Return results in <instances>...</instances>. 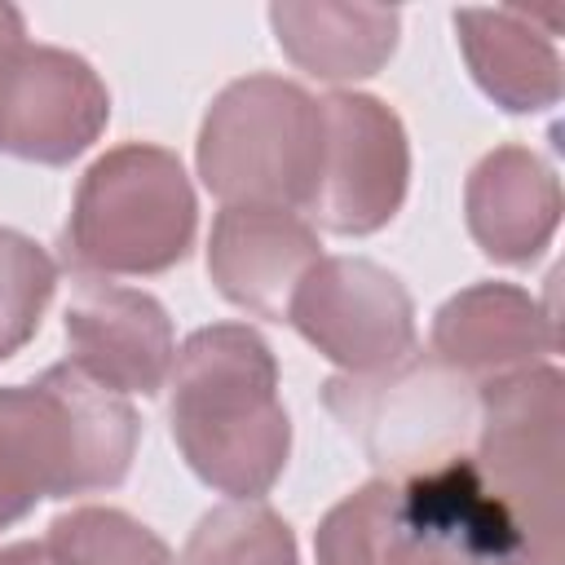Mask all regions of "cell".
I'll use <instances>...</instances> for the list:
<instances>
[{"label":"cell","mask_w":565,"mask_h":565,"mask_svg":"<svg viewBox=\"0 0 565 565\" xmlns=\"http://www.w3.org/2000/svg\"><path fill=\"white\" fill-rule=\"evenodd\" d=\"M172 437L199 481L230 499H260L287 468L291 424L274 349L247 322L199 327L168 371Z\"/></svg>","instance_id":"6da1fadb"},{"label":"cell","mask_w":565,"mask_h":565,"mask_svg":"<svg viewBox=\"0 0 565 565\" xmlns=\"http://www.w3.org/2000/svg\"><path fill=\"white\" fill-rule=\"evenodd\" d=\"M137 455V411L75 362L0 388V530L40 499L110 490Z\"/></svg>","instance_id":"7a4b0ae2"},{"label":"cell","mask_w":565,"mask_h":565,"mask_svg":"<svg viewBox=\"0 0 565 565\" xmlns=\"http://www.w3.org/2000/svg\"><path fill=\"white\" fill-rule=\"evenodd\" d=\"M199 230V203L181 159L163 146L128 141L106 150L79 181L66 265L75 274H163L185 260Z\"/></svg>","instance_id":"3957f363"},{"label":"cell","mask_w":565,"mask_h":565,"mask_svg":"<svg viewBox=\"0 0 565 565\" xmlns=\"http://www.w3.org/2000/svg\"><path fill=\"white\" fill-rule=\"evenodd\" d=\"M322 154V110L282 75L225 84L199 128V177L225 207L305 212Z\"/></svg>","instance_id":"277c9868"},{"label":"cell","mask_w":565,"mask_h":565,"mask_svg":"<svg viewBox=\"0 0 565 565\" xmlns=\"http://www.w3.org/2000/svg\"><path fill=\"white\" fill-rule=\"evenodd\" d=\"M322 406L384 481H406L463 455L481 415L477 384L433 353H406L371 375H331L322 384Z\"/></svg>","instance_id":"5b68a950"},{"label":"cell","mask_w":565,"mask_h":565,"mask_svg":"<svg viewBox=\"0 0 565 565\" xmlns=\"http://www.w3.org/2000/svg\"><path fill=\"white\" fill-rule=\"evenodd\" d=\"M477 472L512 512L525 556H561L565 375L543 362L477 388Z\"/></svg>","instance_id":"8992f818"},{"label":"cell","mask_w":565,"mask_h":565,"mask_svg":"<svg viewBox=\"0 0 565 565\" xmlns=\"http://www.w3.org/2000/svg\"><path fill=\"white\" fill-rule=\"evenodd\" d=\"M322 110V154L318 181L305 212L331 234H375L384 230L411 181V146L402 119L371 93H327Z\"/></svg>","instance_id":"52a82bcc"},{"label":"cell","mask_w":565,"mask_h":565,"mask_svg":"<svg viewBox=\"0 0 565 565\" xmlns=\"http://www.w3.org/2000/svg\"><path fill=\"white\" fill-rule=\"evenodd\" d=\"M287 322L344 375H371L415 353L411 291L366 256H322L300 278Z\"/></svg>","instance_id":"ba28073f"},{"label":"cell","mask_w":565,"mask_h":565,"mask_svg":"<svg viewBox=\"0 0 565 565\" xmlns=\"http://www.w3.org/2000/svg\"><path fill=\"white\" fill-rule=\"evenodd\" d=\"M380 565H508L521 547L512 512L490 494L472 455L393 481Z\"/></svg>","instance_id":"9c48e42d"},{"label":"cell","mask_w":565,"mask_h":565,"mask_svg":"<svg viewBox=\"0 0 565 565\" xmlns=\"http://www.w3.org/2000/svg\"><path fill=\"white\" fill-rule=\"evenodd\" d=\"M110 119L102 75L66 49L26 44L0 84V150L31 163H71Z\"/></svg>","instance_id":"30bf717a"},{"label":"cell","mask_w":565,"mask_h":565,"mask_svg":"<svg viewBox=\"0 0 565 565\" xmlns=\"http://www.w3.org/2000/svg\"><path fill=\"white\" fill-rule=\"evenodd\" d=\"M66 362L115 393H159L177 358L168 309L150 291L93 274H75V291L66 300Z\"/></svg>","instance_id":"8fae6325"},{"label":"cell","mask_w":565,"mask_h":565,"mask_svg":"<svg viewBox=\"0 0 565 565\" xmlns=\"http://www.w3.org/2000/svg\"><path fill=\"white\" fill-rule=\"evenodd\" d=\"M322 260L318 234L287 207H221L207 238V274L216 291L269 322H287L300 278Z\"/></svg>","instance_id":"7c38bea8"},{"label":"cell","mask_w":565,"mask_h":565,"mask_svg":"<svg viewBox=\"0 0 565 565\" xmlns=\"http://www.w3.org/2000/svg\"><path fill=\"white\" fill-rule=\"evenodd\" d=\"M556 349V318H547V309L512 282H472L433 318V358L477 388L543 366Z\"/></svg>","instance_id":"4fadbf2b"},{"label":"cell","mask_w":565,"mask_h":565,"mask_svg":"<svg viewBox=\"0 0 565 565\" xmlns=\"http://www.w3.org/2000/svg\"><path fill=\"white\" fill-rule=\"evenodd\" d=\"M463 212L472 243L499 265H530L561 225V181L525 146H494L468 172Z\"/></svg>","instance_id":"5bb4252c"},{"label":"cell","mask_w":565,"mask_h":565,"mask_svg":"<svg viewBox=\"0 0 565 565\" xmlns=\"http://www.w3.org/2000/svg\"><path fill=\"white\" fill-rule=\"evenodd\" d=\"M459 49L481 84V93L512 110H547L561 102V57L547 31L534 26V13L525 4L503 9H459L455 13Z\"/></svg>","instance_id":"9a60e30c"},{"label":"cell","mask_w":565,"mask_h":565,"mask_svg":"<svg viewBox=\"0 0 565 565\" xmlns=\"http://www.w3.org/2000/svg\"><path fill=\"white\" fill-rule=\"evenodd\" d=\"M282 53L327 84L375 75L393 49L402 13L393 4H335V0H278L269 4Z\"/></svg>","instance_id":"2e32d148"},{"label":"cell","mask_w":565,"mask_h":565,"mask_svg":"<svg viewBox=\"0 0 565 565\" xmlns=\"http://www.w3.org/2000/svg\"><path fill=\"white\" fill-rule=\"evenodd\" d=\"M49 565H177L168 543L119 508H71L44 534Z\"/></svg>","instance_id":"e0dca14e"},{"label":"cell","mask_w":565,"mask_h":565,"mask_svg":"<svg viewBox=\"0 0 565 565\" xmlns=\"http://www.w3.org/2000/svg\"><path fill=\"white\" fill-rule=\"evenodd\" d=\"M181 565H296V534L269 503L230 499L194 525Z\"/></svg>","instance_id":"ac0fdd59"},{"label":"cell","mask_w":565,"mask_h":565,"mask_svg":"<svg viewBox=\"0 0 565 565\" xmlns=\"http://www.w3.org/2000/svg\"><path fill=\"white\" fill-rule=\"evenodd\" d=\"M53 287H57L53 256L35 238L18 230H0V362L13 358L40 331Z\"/></svg>","instance_id":"d6986e66"},{"label":"cell","mask_w":565,"mask_h":565,"mask_svg":"<svg viewBox=\"0 0 565 565\" xmlns=\"http://www.w3.org/2000/svg\"><path fill=\"white\" fill-rule=\"evenodd\" d=\"M393 481H366L344 494L318 525L313 552L318 565H380V539L393 512Z\"/></svg>","instance_id":"ffe728a7"},{"label":"cell","mask_w":565,"mask_h":565,"mask_svg":"<svg viewBox=\"0 0 565 565\" xmlns=\"http://www.w3.org/2000/svg\"><path fill=\"white\" fill-rule=\"evenodd\" d=\"M26 49V26H22V13L13 4H0V84L9 75V66L18 62V53Z\"/></svg>","instance_id":"44dd1931"},{"label":"cell","mask_w":565,"mask_h":565,"mask_svg":"<svg viewBox=\"0 0 565 565\" xmlns=\"http://www.w3.org/2000/svg\"><path fill=\"white\" fill-rule=\"evenodd\" d=\"M0 565H49L44 543H9L0 547Z\"/></svg>","instance_id":"7402d4cb"}]
</instances>
